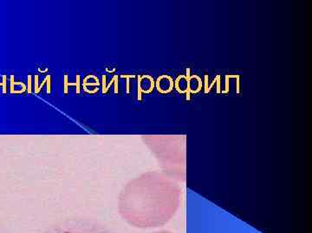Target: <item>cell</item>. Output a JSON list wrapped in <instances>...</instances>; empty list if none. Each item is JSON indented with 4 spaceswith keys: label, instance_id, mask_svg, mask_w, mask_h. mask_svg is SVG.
<instances>
[{
    "label": "cell",
    "instance_id": "6da1fadb",
    "mask_svg": "<svg viewBox=\"0 0 312 233\" xmlns=\"http://www.w3.org/2000/svg\"><path fill=\"white\" fill-rule=\"evenodd\" d=\"M42 233H114L96 220L86 218H69L57 221Z\"/></svg>",
    "mask_w": 312,
    "mask_h": 233
},
{
    "label": "cell",
    "instance_id": "7a4b0ae2",
    "mask_svg": "<svg viewBox=\"0 0 312 233\" xmlns=\"http://www.w3.org/2000/svg\"><path fill=\"white\" fill-rule=\"evenodd\" d=\"M187 99H190L191 93H198L203 86V82L200 77L196 74L190 75V68H187Z\"/></svg>",
    "mask_w": 312,
    "mask_h": 233
},
{
    "label": "cell",
    "instance_id": "3957f363",
    "mask_svg": "<svg viewBox=\"0 0 312 233\" xmlns=\"http://www.w3.org/2000/svg\"><path fill=\"white\" fill-rule=\"evenodd\" d=\"M138 99L141 100V94L144 93H150L152 92L155 82L150 75H138Z\"/></svg>",
    "mask_w": 312,
    "mask_h": 233
},
{
    "label": "cell",
    "instance_id": "277c9868",
    "mask_svg": "<svg viewBox=\"0 0 312 233\" xmlns=\"http://www.w3.org/2000/svg\"><path fill=\"white\" fill-rule=\"evenodd\" d=\"M155 86L159 92L165 94V93L170 92L173 89L174 81L171 76L163 74L157 78V80L155 82Z\"/></svg>",
    "mask_w": 312,
    "mask_h": 233
},
{
    "label": "cell",
    "instance_id": "5b68a950",
    "mask_svg": "<svg viewBox=\"0 0 312 233\" xmlns=\"http://www.w3.org/2000/svg\"><path fill=\"white\" fill-rule=\"evenodd\" d=\"M174 88L180 93H187V79L186 75L180 74L174 80Z\"/></svg>",
    "mask_w": 312,
    "mask_h": 233
},
{
    "label": "cell",
    "instance_id": "8992f818",
    "mask_svg": "<svg viewBox=\"0 0 312 233\" xmlns=\"http://www.w3.org/2000/svg\"><path fill=\"white\" fill-rule=\"evenodd\" d=\"M76 86V93H80V75H76V83H69L68 82V75H64V93L66 94L68 92V86Z\"/></svg>",
    "mask_w": 312,
    "mask_h": 233
},
{
    "label": "cell",
    "instance_id": "52a82bcc",
    "mask_svg": "<svg viewBox=\"0 0 312 233\" xmlns=\"http://www.w3.org/2000/svg\"><path fill=\"white\" fill-rule=\"evenodd\" d=\"M121 78H126L127 79V93H129V79L130 78H134L135 76L133 75V74H130V75H121L120 76Z\"/></svg>",
    "mask_w": 312,
    "mask_h": 233
},
{
    "label": "cell",
    "instance_id": "ba28073f",
    "mask_svg": "<svg viewBox=\"0 0 312 233\" xmlns=\"http://www.w3.org/2000/svg\"><path fill=\"white\" fill-rule=\"evenodd\" d=\"M46 79V84H47V93L50 94V90H51V84H50V75L47 74L45 77Z\"/></svg>",
    "mask_w": 312,
    "mask_h": 233
},
{
    "label": "cell",
    "instance_id": "9c48e42d",
    "mask_svg": "<svg viewBox=\"0 0 312 233\" xmlns=\"http://www.w3.org/2000/svg\"><path fill=\"white\" fill-rule=\"evenodd\" d=\"M0 86L3 87V93L6 92V76H3V82L0 83Z\"/></svg>",
    "mask_w": 312,
    "mask_h": 233
},
{
    "label": "cell",
    "instance_id": "30bf717a",
    "mask_svg": "<svg viewBox=\"0 0 312 233\" xmlns=\"http://www.w3.org/2000/svg\"><path fill=\"white\" fill-rule=\"evenodd\" d=\"M229 74L225 75V90L222 91L221 93H228L229 92Z\"/></svg>",
    "mask_w": 312,
    "mask_h": 233
},
{
    "label": "cell",
    "instance_id": "8fae6325",
    "mask_svg": "<svg viewBox=\"0 0 312 233\" xmlns=\"http://www.w3.org/2000/svg\"><path fill=\"white\" fill-rule=\"evenodd\" d=\"M116 79H118V76L117 75H115L114 77H113V79L111 80V81L109 83V85L108 86H106V89H105V93H107L108 92V91H109V87L111 86V85L113 84V83L115 82V80Z\"/></svg>",
    "mask_w": 312,
    "mask_h": 233
},
{
    "label": "cell",
    "instance_id": "7c38bea8",
    "mask_svg": "<svg viewBox=\"0 0 312 233\" xmlns=\"http://www.w3.org/2000/svg\"><path fill=\"white\" fill-rule=\"evenodd\" d=\"M28 93H31V76H28Z\"/></svg>",
    "mask_w": 312,
    "mask_h": 233
},
{
    "label": "cell",
    "instance_id": "4fadbf2b",
    "mask_svg": "<svg viewBox=\"0 0 312 233\" xmlns=\"http://www.w3.org/2000/svg\"><path fill=\"white\" fill-rule=\"evenodd\" d=\"M220 75H218L217 79V93H220Z\"/></svg>",
    "mask_w": 312,
    "mask_h": 233
},
{
    "label": "cell",
    "instance_id": "5bb4252c",
    "mask_svg": "<svg viewBox=\"0 0 312 233\" xmlns=\"http://www.w3.org/2000/svg\"><path fill=\"white\" fill-rule=\"evenodd\" d=\"M35 92L38 93V76H35Z\"/></svg>",
    "mask_w": 312,
    "mask_h": 233
},
{
    "label": "cell",
    "instance_id": "9a60e30c",
    "mask_svg": "<svg viewBox=\"0 0 312 233\" xmlns=\"http://www.w3.org/2000/svg\"><path fill=\"white\" fill-rule=\"evenodd\" d=\"M205 93H208V75H205Z\"/></svg>",
    "mask_w": 312,
    "mask_h": 233
},
{
    "label": "cell",
    "instance_id": "2e32d148",
    "mask_svg": "<svg viewBox=\"0 0 312 233\" xmlns=\"http://www.w3.org/2000/svg\"><path fill=\"white\" fill-rule=\"evenodd\" d=\"M14 85H15V82H14V76L11 75V93H14Z\"/></svg>",
    "mask_w": 312,
    "mask_h": 233
},
{
    "label": "cell",
    "instance_id": "e0dca14e",
    "mask_svg": "<svg viewBox=\"0 0 312 233\" xmlns=\"http://www.w3.org/2000/svg\"><path fill=\"white\" fill-rule=\"evenodd\" d=\"M106 78H107V76L105 75V74L102 75V93H103V94H105V92H104V91L106 89V88H105V87H106Z\"/></svg>",
    "mask_w": 312,
    "mask_h": 233
},
{
    "label": "cell",
    "instance_id": "ac0fdd59",
    "mask_svg": "<svg viewBox=\"0 0 312 233\" xmlns=\"http://www.w3.org/2000/svg\"><path fill=\"white\" fill-rule=\"evenodd\" d=\"M239 78H240V75H237V86H236V92L237 93H239Z\"/></svg>",
    "mask_w": 312,
    "mask_h": 233
},
{
    "label": "cell",
    "instance_id": "d6986e66",
    "mask_svg": "<svg viewBox=\"0 0 312 233\" xmlns=\"http://www.w3.org/2000/svg\"><path fill=\"white\" fill-rule=\"evenodd\" d=\"M217 79H218V75L215 77V79H214V80H213V83H212V84H211V85L209 86V87H208V92H209L211 91V89H212V87L213 86V85H214L215 83L217 82Z\"/></svg>",
    "mask_w": 312,
    "mask_h": 233
},
{
    "label": "cell",
    "instance_id": "ffe728a7",
    "mask_svg": "<svg viewBox=\"0 0 312 233\" xmlns=\"http://www.w3.org/2000/svg\"><path fill=\"white\" fill-rule=\"evenodd\" d=\"M0 233H8V232H7L6 231H5L4 228H2V227L0 226Z\"/></svg>",
    "mask_w": 312,
    "mask_h": 233
}]
</instances>
